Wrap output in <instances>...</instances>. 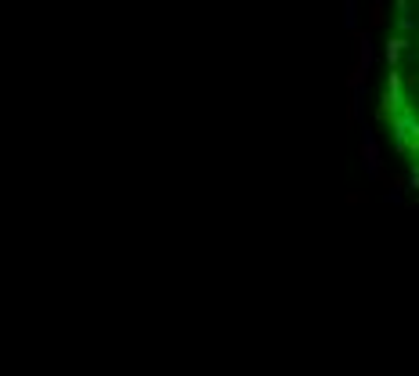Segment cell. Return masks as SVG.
I'll return each instance as SVG.
<instances>
[{
	"instance_id": "1",
	"label": "cell",
	"mask_w": 419,
	"mask_h": 376,
	"mask_svg": "<svg viewBox=\"0 0 419 376\" xmlns=\"http://www.w3.org/2000/svg\"><path fill=\"white\" fill-rule=\"evenodd\" d=\"M376 116L387 145L419 188V0H391Z\"/></svg>"
}]
</instances>
